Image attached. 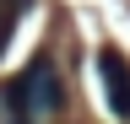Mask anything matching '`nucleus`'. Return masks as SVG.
<instances>
[{
    "label": "nucleus",
    "instance_id": "nucleus-4",
    "mask_svg": "<svg viewBox=\"0 0 130 124\" xmlns=\"http://www.w3.org/2000/svg\"><path fill=\"white\" fill-rule=\"evenodd\" d=\"M11 6H22V11H27V0H11Z\"/></svg>",
    "mask_w": 130,
    "mask_h": 124
},
{
    "label": "nucleus",
    "instance_id": "nucleus-1",
    "mask_svg": "<svg viewBox=\"0 0 130 124\" xmlns=\"http://www.w3.org/2000/svg\"><path fill=\"white\" fill-rule=\"evenodd\" d=\"M6 108H11V124H38V119H54L65 108V86H60V70L49 59H32V65L6 86Z\"/></svg>",
    "mask_w": 130,
    "mask_h": 124
},
{
    "label": "nucleus",
    "instance_id": "nucleus-3",
    "mask_svg": "<svg viewBox=\"0 0 130 124\" xmlns=\"http://www.w3.org/2000/svg\"><path fill=\"white\" fill-rule=\"evenodd\" d=\"M16 16H22V6H11V0H0V54H6V38H11Z\"/></svg>",
    "mask_w": 130,
    "mask_h": 124
},
{
    "label": "nucleus",
    "instance_id": "nucleus-2",
    "mask_svg": "<svg viewBox=\"0 0 130 124\" xmlns=\"http://www.w3.org/2000/svg\"><path fill=\"white\" fill-rule=\"evenodd\" d=\"M98 70H103V81H108V108L119 119H130V65L119 59V49H103V54H98Z\"/></svg>",
    "mask_w": 130,
    "mask_h": 124
}]
</instances>
